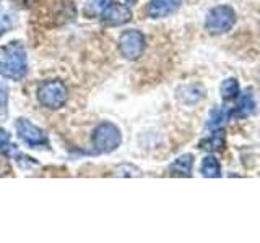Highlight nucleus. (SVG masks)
Returning <instances> with one entry per match:
<instances>
[{"label":"nucleus","instance_id":"6ab92c4d","mask_svg":"<svg viewBox=\"0 0 260 243\" xmlns=\"http://www.w3.org/2000/svg\"><path fill=\"white\" fill-rule=\"evenodd\" d=\"M116 177H142V170L132 164H120L114 169Z\"/></svg>","mask_w":260,"mask_h":243},{"label":"nucleus","instance_id":"7ed1b4c3","mask_svg":"<svg viewBox=\"0 0 260 243\" xmlns=\"http://www.w3.org/2000/svg\"><path fill=\"white\" fill-rule=\"evenodd\" d=\"M91 141L98 152L109 154L112 151H116L122 143L120 130L116 125L109 124V122H104V124L98 125L94 128Z\"/></svg>","mask_w":260,"mask_h":243},{"label":"nucleus","instance_id":"f257e3e1","mask_svg":"<svg viewBox=\"0 0 260 243\" xmlns=\"http://www.w3.org/2000/svg\"><path fill=\"white\" fill-rule=\"evenodd\" d=\"M0 75L10 81H21L28 75L26 49L20 40L0 47Z\"/></svg>","mask_w":260,"mask_h":243},{"label":"nucleus","instance_id":"6e6552de","mask_svg":"<svg viewBox=\"0 0 260 243\" xmlns=\"http://www.w3.org/2000/svg\"><path fill=\"white\" fill-rule=\"evenodd\" d=\"M181 4L182 0H150L146 12H148V16L153 20L166 18V16L176 13Z\"/></svg>","mask_w":260,"mask_h":243},{"label":"nucleus","instance_id":"f3484780","mask_svg":"<svg viewBox=\"0 0 260 243\" xmlns=\"http://www.w3.org/2000/svg\"><path fill=\"white\" fill-rule=\"evenodd\" d=\"M230 109H226V107H216V109H213L211 110V113H210V118H208V122H207V127L208 128H219L221 127L224 122H226V118L230 117Z\"/></svg>","mask_w":260,"mask_h":243},{"label":"nucleus","instance_id":"f8f14e48","mask_svg":"<svg viewBox=\"0 0 260 243\" xmlns=\"http://www.w3.org/2000/svg\"><path fill=\"white\" fill-rule=\"evenodd\" d=\"M203 94H205V89L200 85H187L177 89V99L187 105L199 102L203 97Z\"/></svg>","mask_w":260,"mask_h":243},{"label":"nucleus","instance_id":"1a4fd4ad","mask_svg":"<svg viewBox=\"0 0 260 243\" xmlns=\"http://www.w3.org/2000/svg\"><path fill=\"white\" fill-rule=\"evenodd\" d=\"M224 144H226V135L224 130L219 127V128H213L208 136L203 138L199 143V148L207 152H218L224 149Z\"/></svg>","mask_w":260,"mask_h":243},{"label":"nucleus","instance_id":"20e7f679","mask_svg":"<svg viewBox=\"0 0 260 243\" xmlns=\"http://www.w3.org/2000/svg\"><path fill=\"white\" fill-rule=\"evenodd\" d=\"M236 23V12L230 5H218L211 8L205 20V29L210 34H224L231 31Z\"/></svg>","mask_w":260,"mask_h":243},{"label":"nucleus","instance_id":"dca6fc26","mask_svg":"<svg viewBox=\"0 0 260 243\" xmlns=\"http://www.w3.org/2000/svg\"><path fill=\"white\" fill-rule=\"evenodd\" d=\"M0 151H2L7 157H10V156L20 157V156H23V154L18 152L16 144L12 143V138H10V135H8V132H7V130H4L2 127H0Z\"/></svg>","mask_w":260,"mask_h":243},{"label":"nucleus","instance_id":"a211bd4d","mask_svg":"<svg viewBox=\"0 0 260 243\" xmlns=\"http://www.w3.org/2000/svg\"><path fill=\"white\" fill-rule=\"evenodd\" d=\"M15 24V15L8 10L0 8V37H2L5 32H8Z\"/></svg>","mask_w":260,"mask_h":243},{"label":"nucleus","instance_id":"39448f33","mask_svg":"<svg viewBox=\"0 0 260 243\" xmlns=\"http://www.w3.org/2000/svg\"><path fill=\"white\" fill-rule=\"evenodd\" d=\"M145 36L138 29H127L119 37V51L127 60H137L145 51Z\"/></svg>","mask_w":260,"mask_h":243},{"label":"nucleus","instance_id":"9d476101","mask_svg":"<svg viewBox=\"0 0 260 243\" xmlns=\"http://www.w3.org/2000/svg\"><path fill=\"white\" fill-rule=\"evenodd\" d=\"M254 112H255V97L252 94V91H246L239 97L236 107L231 110V115L238 118H246V117H250Z\"/></svg>","mask_w":260,"mask_h":243},{"label":"nucleus","instance_id":"0eeeda50","mask_svg":"<svg viewBox=\"0 0 260 243\" xmlns=\"http://www.w3.org/2000/svg\"><path fill=\"white\" fill-rule=\"evenodd\" d=\"M130 20H132V12H130V8L122 4H114V2H111V5L106 8L104 13L101 15L103 24L104 26H109V28L122 26V24L128 23Z\"/></svg>","mask_w":260,"mask_h":243},{"label":"nucleus","instance_id":"aec40b11","mask_svg":"<svg viewBox=\"0 0 260 243\" xmlns=\"http://www.w3.org/2000/svg\"><path fill=\"white\" fill-rule=\"evenodd\" d=\"M7 105H8V88L5 83L0 81V117L7 115Z\"/></svg>","mask_w":260,"mask_h":243},{"label":"nucleus","instance_id":"4468645a","mask_svg":"<svg viewBox=\"0 0 260 243\" xmlns=\"http://www.w3.org/2000/svg\"><path fill=\"white\" fill-rule=\"evenodd\" d=\"M112 0H86L83 13L88 18H98L104 13V10L111 5Z\"/></svg>","mask_w":260,"mask_h":243},{"label":"nucleus","instance_id":"f03ea898","mask_svg":"<svg viewBox=\"0 0 260 243\" xmlns=\"http://www.w3.org/2000/svg\"><path fill=\"white\" fill-rule=\"evenodd\" d=\"M36 97L43 107L49 110H59L69 101V89L60 79L44 81L38 86Z\"/></svg>","mask_w":260,"mask_h":243},{"label":"nucleus","instance_id":"ddd939ff","mask_svg":"<svg viewBox=\"0 0 260 243\" xmlns=\"http://www.w3.org/2000/svg\"><path fill=\"white\" fill-rule=\"evenodd\" d=\"M200 172L203 177H208V178L221 177V166H219V160L215 156H207L202 160Z\"/></svg>","mask_w":260,"mask_h":243},{"label":"nucleus","instance_id":"9b49d317","mask_svg":"<svg viewBox=\"0 0 260 243\" xmlns=\"http://www.w3.org/2000/svg\"><path fill=\"white\" fill-rule=\"evenodd\" d=\"M193 167V156L192 154H182L177 159H174L173 164L169 166V174L173 177H190Z\"/></svg>","mask_w":260,"mask_h":243},{"label":"nucleus","instance_id":"2eb2a0df","mask_svg":"<svg viewBox=\"0 0 260 243\" xmlns=\"http://www.w3.org/2000/svg\"><path fill=\"white\" fill-rule=\"evenodd\" d=\"M239 81L236 78H228L224 79L221 86H219V94L224 101H233L239 96Z\"/></svg>","mask_w":260,"mask_h":243},{"label":"nucleus","instance_id":"423d86ee","mask_svg":"<svg viewBox=\"0 0 260 243\" xmlns=\"http://www.w3.org/2000/svg\"><path fill=\"white\" fill-rule=\"evenodd\" d=\"M15 128L20 140H23L31 148H46V146H49L47 135L39 127L31 124L28 118H18L15 122Z\"/></svg>","mask_w":260,"mask_h":243}]
</instances>
